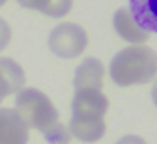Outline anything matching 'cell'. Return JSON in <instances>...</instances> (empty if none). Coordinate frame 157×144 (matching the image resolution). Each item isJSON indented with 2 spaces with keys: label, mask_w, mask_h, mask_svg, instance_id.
Wrapping results in <instances>:
<instances>
[{
  "label": "cell",
  "mask_w": 157,
  "mask_h": 144,
  "mask_svg": "<svg viewBox=\"0 0 157 144\" xmlns=\"http://www.w3.org/2000/svg\"><path fill=\"white\" fill-rule=\"evenodd\" d=\"M113 27H115L117 34L122 39L132 42V44H142L150 38L149 32L139 27L133 17L130 15L128 9H118L113 15Z\"/></svg>",
  "instance_id": "8"
},
{
  "label": "cell",
  "mask_w": 157,
  "mask_h": 144,
  "mask_svg": "<svg viewBox=\"0 0 157 144\" xmlns=\"http://www.w3.org/2000/svg\"><path fill=\"white\" fill-rule=\"evenodd\" d=\"M130 15L147 32L157 34V0H128Z\"/></svg>",
  "instance_id": "9"
},
{
  "label": "cell",
  "mask_w": 157,
  "mask_h": 144,
  "mask_svg": "<svg viewBox=\"0 0 157 144\" xmlns=\"http://www.w3.org/2000/svg\"><path fill=\"white\" fill-rule=\"evenodd\" d=\"M12 39V29L10 26L5 22V19L0 17V51H4L5 48L9 46Z\"/></svg>",
  "instance_id": "11"
},
{
  "label": "cell",
  "mask_w": 157,
  "mask_h": 144,
  "mask_svg": "<svg viewBox=\"0 0 157 144\" xmlns=\"http://www.w3.org/2000/svg\"><path fill=\"white\" fill-rule=\"evenodd\" d=\"M103 76H105V66L98 58H90L83 59L79 66L75 71L73 78V86L76 92L81 90H98L101 92L103 88Z\"/></svg>",
  "instance_id": "5"
},
{
  "label": "cell",
  "mask_w": 157,
  "mask_h": 144,
  "mask_svg": "<svg viewBox=\"0 0 157 144\" xmlns=\"http://www.w3.org/2000/svg\"><path fill=\"white\" fill-rule=\"evenodd\" d=\"M115 144H147V142H145V139H144V137L128 134V136H123L122 139H118Z\"/></svg>",
  "instance_id": "12"
},
{
  "label": "cell",
  "mask_w": 157,
  "mask_h": 144,
  "mask_svg": "<svg viewBox=\"0 0 157 144\" xmlns=\"http://www.w3.org/2000/svg\"><path fill=\"white\" fill-rule=\"evenodd\" d=\"M152 100H154V103H155V107H157V80H155V83H154V86H152Z\"/></svg>",
  "instance_id": "13"
},
{
  "label": "cell",
  "mask_w": 157,
  "mask_h": 144,
  "mask_svg": "<svg viewBox=\"0 0 157 144\" xmlns=\"http://www.w3.org/2000/svg\"><path fill=\"white\" fill-rule=\"evenodd\" d=\"M24 68L12 58H0V103L5 97L17 93L24 88Z\"/></svg>",
  "instance_id": "7"
},
{
  "label": "cell",
  "mask_w": 157,
  "mask_h": 144,
  "mask_svg": "<svg viewBox=\"0 0 157 144\" xmlns=\"http://www.w3.org/2000/svg\"><path fill=\"white\" fill-rule=\"evenodd\" d=\"M108 98L98 90L76 92L71 102L69 132L73 137L86 144L98 142L106 132L105 114L108 110Z\"/></svg>",
  "instance_id": "2"
},
{
  "label": "cell",
  "mask_w": 157,
  "mask_h": 144,
  "mask_svg": "<svg viewBox=\"0 0 157 144\" xmlns=\"http://www.w3.org/2000/svg\"><path fill=\"white\" fill-rule=\"evenodd\" d=\"M49 49L52 54L63 59H73L83 54L88 46V34L78 24L61 22L51 31L48 39Z\"/></svg>",
  "instance_id": "4"
},
{
  "label": "cell",
  "mask_w": 157,
  "mask_h": 144,
  "mask_svg": "<svg viewBox=\"0 0 157 144\" xmlns=\"http://www.w3.org/2000/svg\"><path fill=\"white\" fill-rule=\"evenodd\" d=\"M110 78L118 86L144 85L157 76V54L147 46L120 49L110 61Z\"/></svg>",
  "instance_id": "3"
},
{
  "label": "cell",
  "mask_w": 157,
  "mask_h": 144,
  "mask_svg": "<svg viewBox=\"0 0 157 144\" xmlns=\"http://www.w3.org/2000/svg\"><path fill=\"white\" fill-rule=\"evenodd\" d=\"M17 4L24 9L37 10L52 19H61L69 14L73 0H17Z\"/></svg>",
  "instance_id": "10"
},
{
  "label": "cell",
  "mask_w": 157,
  "mask_h": 144,
  "mask_svg": "<svg viewBox=\"0 0 157 144\" xmlns=\"http://www.w3.org/2000/svg\"><path fill=\"white\" fill-rule=\"evenodd\" d=\"M5 2H7V0H0V7H2V5H5Z\"/></svg>",
  "instance_id": "14"
},
{
  "label": "cell",
  "mask_w": 157,
  "mask_h": 144,
  "mask_svg": "<svg viewBox=\"0 0 157 144\" xmlns=\"http://www.w3.org/2000/svg\"><path fill=\"white\" fill-rule=\"evenodd\" d=\"M15 112L27 127L37 129L49 144H68L69 127L59 120V112L48 95L37 88H22L15 97Z\"/></svg>",
  "instance_id": "1"
},
{
  "label": "cell",
  "mask_w": 157,
  "mask_h": 144,
  "mask_svg": "<svg viewBox=\"0 0 157 144\" xmlns=\"http://www.w3.org/2000/svg\"><path fill=\"white\" fill-rule=\"evenodd\" d=\"M29 127L14 109H0V144H27Z\"/></svg>",
  "instance_id": "6"
}]
</instances>
